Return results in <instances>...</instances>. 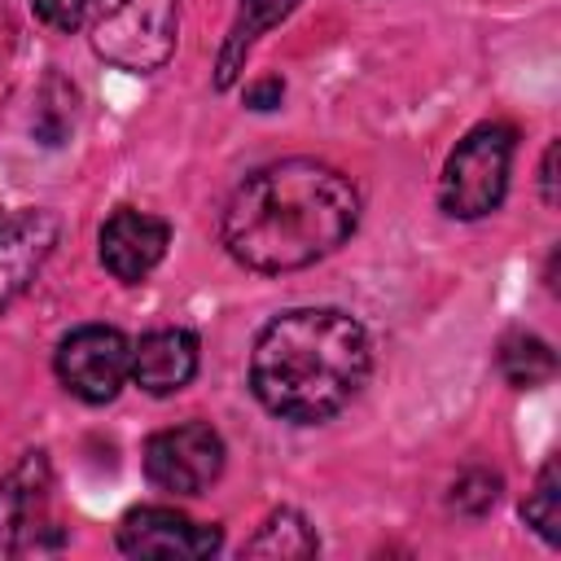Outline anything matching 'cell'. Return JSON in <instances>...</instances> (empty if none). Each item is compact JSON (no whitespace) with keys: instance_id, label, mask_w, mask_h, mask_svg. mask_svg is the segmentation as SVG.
Segmentation results:
<instances>
[{"instance_id":"1","label":"cell","mask_w":561,"mask_h":561,"mask_svg":"<svg viewBox=\"0 0 561 561\" xmlns=\"http://www.w3.org/2000/svg\"><path fill=\"white\" fill-rule=\"evenodd\" d=\"M359 224L355 184L311 158L254 171L224 210V245L250 272H294L333 254Z\"/></svg>"},{"instance_id":"2","label":"cell","mask_w":561,"mask_h":561,"mask_svg":"<svg viewBox=\"0 0 561 561\" xmlns=\"http://www.w3.org/2000/svg\"><path fill=\"white\" fill-rule=\"evenodd\" d=\"M368 333L337 307H298L276 316L250 355L254 399L285 421L311 425L351 403L368 377Z\"/></svg>"},{"instance_id":"3","label":"cell","mask_w":561,"mask_h":561,"mask_svg":"<svg viewBox=\"0 0 561 561\" xmlns=\"http://www.w3.org/2000/svg\"><path fill=\"white\" fill-rule=\"evenodd\" d=\"M180 0H96L92 48L118 70L149 75L167 66L175 48Z\"/></svg>"},{"instance_id":"4","label":"cell","mask_w":561,"mask_h":561,"mask_svg":"<svg viewBox=\"0 0 561 561\" xmlns=\"http://www.w3.org/2000/svg\"><path fill=\"white\" fill-rule=\"evenodd\" d=\"M513 127L508 123H478L451 153L438 180V202L456 219H482L500 206L508 188V162H513Z\"/></svg>"},{"instance_id":"5","label":"cell","mask_w":561,"mask_h":561,"mask_svg":"<svg viewBox=\"0 0 561 561\" xmlns=\"http://www.w3.org/2000/svg\"><path fill=\"white\" fill-rule=\"evenodd\" d=\"M57 377L83 403H110L131 377V342L110 324H83L57 346Z\"/></svg>"},{"instance_id":"6","label":"cell","mask_w":561,"mask_h":561,"mask_svg":"<svg viewBox=\"0 0 561 561\" xmlns=\"http://www.w3.org/2000/svg\"><path fill=\"white\" fill-rule=\"evenodd\" d=\"M145 473L153 486L175 495H202L224 473V438L206 421L158 430L145 443Z\"/></svg>"},{"instance_id":"7","label":"cell","mask_w":561,"mask_h":561,"mask_svg":"<svg viewBox=\"0 0 561 561\" xmlns=\"http://www.w3.org/2000/svg\"><path fill=\"white\" fill-rule=\"evenodd\" d=\"M48 491H53V473H48L44 451H26L4 473V482H0V557L44 552L48 543L39 535L44 530L61 535L48 522Z\"/></svg>"},{"instance_id":"8","label":"cell","mask_w":561,"mask_h":561,"mask_svg":"<svg viewBox=\"0 0 561 561\" xmlns=\"http://www.w3.org/2000/svg\"><path fill=\"white\" fill-rule=\"evenodd\" d=\"M118 548L127 557L197 561L219 548V526H202L175 508H131L118 526Z\"/></svg>"},{"instance_id":"9","label":"cell","mask_w":561,"mask_h":561,"mask_svg":"<svg viewBox=\"0 0 561 561\" xmlns=\"http://www.w3.org/2000/svg\"><path fill=\"white\" fill-rule=\"evenodd\" d=\"M167 245H171V228L158 215H145V210L123 206V210H114L101 224V263L123 285L145 280L162 263Z\"/></svg>"},{"instance_id":"10","label":"cell","mask_w":561,"mask_h":561,"mask_svg":"<svg viewBox=\"0 0 561 561\" xmlns=\"http://www.w3.org/2000/svg\"><path fill=\"white\" fill-rule=\"evenodd\" d=\"M53 245H57V215L48 210H22L0 228V311L35 280Z\"/></svg>"},{"instance_id":"11","label":"cell","mask_w":561,"mask_h":561,"mask_svg":"<svg viewBox=\"0 0 561 561\" xmlns=\"http://www.w3.org/2000/svg\"><path fill=\"white\" fill-rule=\"evenodd\" d=\"M197 373V337L188 329H158L131 346V381L145 394H175Z\"/></svg>"},{"instance_id":"12","label":"cell","mask_w":561,"mask_h":561,"mask_svg":"<svg viewBox=\"0 0 561 561\" xmlns=\"http://www.w3.org/2000/svg\"><path fill=\"white\" fill-rule=\"evenodd\" d=\"M294 9H298V0H241L237 18L228 26V39L219 48V61H215V88H232L241 66H245V57H250V48H254V39L263 31H272L280 18H289Z\"/></svg>"},{"instance_id":"13","label":"cell","mask_w":561,"mask_h":561,"mask_svg":"<svg viewBox=\"0 0 561 561\" xmlns=\"http://www.w3.org/2000/svg\"><path fill=\"white\" fill-rule=\"evenodd\" d=\"M316 535H311V526H307V517L302 513H294V508H280V513H272L267 522H263V530L245 543V557H316Z\"/></svg>"},{"instance_id":"14","label":"cell","mask_w":561,"mask_h":561,"mask_svg":"<svg viewBox=\"0 0 561 561\" xmlns=\"http://www.w3.org/2000/svg\"><path fill=\"white\" fill-rule=\"evenodd\" d=\"M500 373L508 386L517 390H530V386H543L552 373H557V359H552V346L535 333H513L504 346H500Z\"/></svg>"},{"instance_id":"15","label":"cell","mask_w":561,"mask_h":561,"mask_svg":"<svg viewBox=\"0 0 561 561\" xmlns=\"http://www.w3.org/2000/svg\"><path fill=\"white\" fill-rule=\"evenodd\" d=\"M522 517H526L548 543L561 539V473H557V460H548V465L539 469L535 491H530L526 504H522Z\"/></svg>"},{"instance_id":"16","label":"cell","mask_w":561,"mask_h":561,"mask_svg":"<svg viewBox=\"0 0 561 561\" xmlns=\"http://www.w3.org/2000/svg\"><path fill=\"white\" fill-rule=\"evenodd\" d=\"M451 508L456 513H465V517H482L495 500H500V478L495 473H486V469H469V473H460L456 482H451Z\"/></svg>"},{"instance_id":"17","label":"cell","mask_w":561,"mask_h":561,"mask_svg":"<svg viewBox=\"0 0 561 561\" xmlns=\"http://www.w3.org/2000/svg\"><path fill=\"white\" fill-rule=\"evenodd\" d=\"M92 13V0H35V18L53 31H79Z\"/></svg>"},{"instance_id":"18","label":"cell","mask_w":561,"mask_h":561,"mask_svg":"<svg viewBox=\"0 0 561 561\" xmlns=\"http://www.w3.org/2000/svg\"><path fill=\"white\" fill-rule=\"evenodd\" d=\"M280 96H285V83H280L276 75H267V79H259V83L245 88V105H250V110H276Z\"/></svg>"},{"instance_id":"19","label":"cell","mask_w":561,"mask_h":561,"mask_svg":"<svg viewBox=\"0 0 561 561\" xmlns=\"http://www.w3.org/2000/svg\"><path fill=\"white\" fill-rule=\"evenodd\" d=\"M539 180H543V202H548V206H557V145H548V149H543Z\"/></svg>"}]
</instances>
